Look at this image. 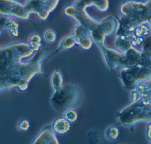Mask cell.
<instances>
[{"mask_svg":"<svg viewBox=\"0 0 151 144\" xmlns=\"http://www.w3.org/2000/svg\"><path fill=\"white\" fill-rule=\"evenodd\" d=\"M139 56H140L139 52L133 49L128 50L126 53V57L128 59L132 60H136L140 57Z\"/></svg>","mask_w":151,"mask_h":144,"instance_id":"cell-23","label":"cell"},{"mask_svg":"<svg viewBox=\"0 0 151 144\" xmlns=\"http://www.w3.org/2000/svg\"><path fill=\"white\" fill-rule=\"evenodd\" d=\"M116 20L114 16H107L99 23L98 28L100 31L106 36L113 34L115 31Z\"/></svg>","mask_w":151,"mask_h":144,"instance_id":"cell-12","label":"cell"},{"mask_svg":"<svg viewBox=\"0 0 151 144\" xmlns=\"http://www.w3.org/2000/svg\"><path fill=\"white\" fill-rule=\"evenodd\" d=\"M18 128L20 131L26 132L30 128L31 123L28 119H22L18 123Z\"/></svg>","mask_w":151,"mask_h":144,"instance_id":"cell-21","label":"cell"},{"mask_svg":"<svg viewBox=\"0 0 151 144\" xmlns=\"http://www.w3.org/2000/svg\"><path fill=\"white\" fill-rule=\"evenodd\" d=\"M63 114V117L70 123L76 122L78 118V113L74 108L68 109Z\"/></svg>","mask_w":151,"mask_h":144,"instance_id":"cell-19","label":"cell"},{"mask_svg":"<svg viewBox=\"0 0 151 144\" xmlns=\"http://www.w3.org/2000/svg\"><path fill=\"white\" fill-rule=\"evenodd\" d=\"M117 44L118 47L122 50H129L131 44V37L125 35H121L117 40Z\"/></svg>","mask_w":151,"mask_h":144,"instance_id":"cell-18","label":"cell"},{"mask_svg":"<svg viewBox=\"0 0 151 144\" xmlns=\"http://www.w3.org/2000/svg\"><path fill=\"white\" fill-rule=\"evenodd\" d=\"M64 13L66 16L73 19L79 24L83 25L91 31L94 30L99 22L90 16L86 9H78L73 5L67 6L64 9Z\"/></svg>","mask_w":151,"mask_h":144,"instance_id":"cell-6","label":"cell"},{"mask_svg":"<svg viewBox=\"0 0 151 144\" xmlns=\"http://www.w3.org/2000/svg\"><path fill=\"white\" fill-rule=\"evenodd\" d=\"M44 53L36 54L27 61L9 63L0 66V91L9 90L14 88L25 91L32 78L36 75L47 77L42 69Z\"/></svg>","mask_w":151,"mask_h":144,"instance_id":"cell-1","label":"cell"},{"mask_svg":"<svg viewBox=\"0 0 151 144\" xmlns=\"http://www.w3.org/2000/svg\"><path fill=\"white\" fill-rule=\"evenodd\" d=\"M118 133L117 129L114 127L111 128L110 129L109 128L107 132L108 137L111 139H115L118 136Z\"/></svg>","mask_w":151,"mask_h":144,"instance_id":"cell-24","label":"cell"},{"mask_svg":"<svg viewBox=\"0 0 151 144\" xmlns=\"http://www.w3.org/2000/svg\"><path fill=\"white\" fill-rule=\"evenodd\" d=\"M44 39L48 43H54L56 40V33L52 30L47 31L44 35Z\"/></svg>","mask_w":151,"mask_h":144,"instance_id":"cell-20","label":"cell"},{"mask_svg":"<svg viewBox=\"0 0 151 144\" xmlns=\"http://www.w3.org/2000/svg\"><path fill=\"white\" fill-rule=\"evenodd\" d=\"M73 6L78 9H86L89 7L94 6L101 12H105L108 9V0H76Z\"/></svg>","mask_w":151,"mask_h":144,"instance_id":"cell-10","label":"cell"},{"mask_svg":"<svg viewBox=\"0 0 151 144\" xmlns=\"http://www.w3.org/2000/svg\"><path fill=\"white\" fill-rule=\"evenodd\" d=\"M0 13L22 20H28L30 15L24 5L16 0H0Z\"/></svg>","mask_w":151,"mask_h":144,"instance_id":"cell-7","label":"cell"},{"mask_svg":"<svg viewBox=\"0 0 151 144\" xmlns=\"http://www.w3.org/2000/svg\"><path fill=\"white\" fill-rule=\"evenodd\" d=\"M138 63L142 66H147L151 65V56L148 54H144L139 57Z\"/></svg>","mask_w":151,"mask_h":144,"instance_id":"cell-22","label":"cell"},{"mask_svg":"<svg viewBox=\"0 0 151 144\" xmlns=\"http://www.w3.org/2000/svg\"><path fill=\"white\" fill-rule=\"evenodd\" d=\"M73 31L76 45L84 50H88L91 48L93 41L91 31L78 24L74 27Z\"/></svg>","mask_w":151,"mask_h":144,"instance_id":"cell-8","label":"cell"},{"mask_svg":"<svg viewBox=\"0 0 151 144\" xmlns=\"http://www.w3.org/2000/svg\"><path fill=\"white\" fill-rule=\"evenodd\" d=\"M139 28L142 33V35L147 36L149 35L150 31V28L147 26V24L146 23L141 24Z\"/></svg>","mask_w":151,"mask_h":144,"instance_id":"cell-26","label":"cell"},{"mask_svg":"<svg viewBox=\"0 0 151 144\" xmlns=\"http://www.w3.org/2000/svg\"><path fill=\"white\" fill-rule=\"evenodd\" d=\"M143 41V38L139 37L136 36L135 35H132L131 37V44L134 46L138 45L141 43Z\"/></svg>","mask_w":151,"mask_h":144,"instance_id":"cell-25","label":"cell"},{"mask_svg":"<svg viewBox=\"0 0 151 144\" xmlns=\"http://www.w3.org/2000/svg\"><path fill=\"white\" fill-rule=\"evenodd\" d=\"M75 45H76V43L74 41L73 35H70L67 36L62 39L58 48L44 60L43 62V64L46 63L52 57H54L55 55L60 52L71 49Z\"/></svg>","mask_w":151,"mask_h":144,"instance_id":"cell-13","label":"cell"},{"mask_svg":"<svg viewBox=\"0 0 151 144\" xmlns=\"http://www.w3.org/2000/svg\"><path fill=\"white\" fill-rule=\"evenodd\" d=\"M55 132L58 135H64L68 133L71 128V123L64 117L55 119L52 124Z\"/></svg>","mask_w":151,"mask_h":144,"instance_id":"cell-14","label":"cell"},{"mask_svg":"<svg viewBox=\"0 0 151 144\" xmlns=\"http://www.w3.org/2000/svg\"><path fill=\"white\" fill-rule=\"evenodd\" d=\"M119 10L122 16H128L137 25H141L151 19V0H147L145 2L125 1L121 4Z\"/></svg>","mask_w":151,"mask_h":144,"instance_id":"cell-3","label":"cell"},{"mask_svg":"<svg viewBox=\"0 0 151 144\" xmlns=\"http://www.w3.org/2000/svg\"><path fill=\"white\" fill-rule=\"evenodd\" d=\"M150 87H151V81H150Z\"/></svg>","mask_w":151,"mask_h":144,"instance_id":"cell-28","label":"cell"},{"mask_svg":"<svg viewBox=\"0 0 151 144\" xmlns=\"http://www.w3.org/2000/svg\"><path fill=\"white\" fill-rule=\"evenodd\" d=\"M60 0H28L24 6L30 14H35L42 20H46L55 9Z\"/></svg>","mask_w":151,"mask_h":144,"instance_id":"cell-5","label":"cell"},{"mask_svg":"<svg viewBox=\"0 0 151 144\" xmlns=\"http://www.w3.org/2000/svg\"><path fill=\"white\" fill-rule=\"evenodd\" d=\"M101 135L99 132L92 130L86 134V139L90 144H98L101 141Z\"/></svg>","mask_w":151,"mask_h":144,"instance_id":"cell-17","label":"cell"},{"mask_svg":"<svg viewBox=\"0 0 151 144\" xmlns=\"http://www.w3.org/2000/svg\"><path fill=\"white\" fill-rule=\"evenodd\" d=\"M34 52L29 44L26 43H17L1 47L0 66L21 62L24 59L32 56Z\"/></svg>","mask_w":151,"mask_h":144,"instance_id":"cell-4","label":"cell"},{"mask_svg":"<svg viewBox=\"0 0 151 144\" xmlns=\"http://www.w3.org/2000/svg\"><path fill=\"white\" fill-rule=\"evenodd\" d=\"M52 85L55 92H57L62 88L63 85V78L61 71L57 69L53 74L52 79Z\"/></svg>","mask_w":151,"mask_h":144,"instance_id":"cell-15","label":"cell"},{"mask_svg":"<svg viewBox=\"0 0 151 144\" xmlns=\"http://www.w3.org/2000/svg\"><path fill=\"white\" fill-rule=\"evenodd\" d=\"M83 97L81 88L75 83H68L61 89L54 92L50 102L56 111L63 113L68 109L78 107L82 102Z\"/></svg>","mask_w":151,"mask_h":144,"instance_id":"cell-2","label":"cell"},{"mask_svg":"<svg viewBox=\"0 0 151 144\" xmlns=\"http://www.w3.org/2000/svg\"><path fill=\"white\" fill-rule=\"evenodd\" d=\"M29 44L35 52L39 51L42 47L41 37L37 34L32 35L29 38Z\"/></svg>","mask_w":151,"mask_h":144,"instance_id":"cell-16","label":"cell"},{"mask_svg":"<svg viewBox=\"0 0 151 144\" xmlns=\"http://www.w3.org/2000/svg\"><path fill=\"white\" fill-rule=\"evenodd\" d=\"M32 144H59L60 141L52 124L44 126L31 142Z\"/></svg>","mask_w":151,"mask_h":144,"instance_id":"cell-9","label":"cell"},{"mask_svg":"<svg viewBox=\"0 0 151 144\" xmlns=\"http://www.w3.org/2000/svg\"><path fill=\"white\" fill-rule=\"evenodd\" d=\"M0 26L2 30L9 31L14 37L19 35V25L18 23L9 16H3L0 19Z\"/></svg>","mask_w":151,"mask_h":144,"instance_id":"cell-11","label":"cell"},{"mask_svg":"<svg viewBox=\"0 0 151 144\" xmlns=\"http://www.w3.org/2000/svg\"><path fill=\"white\" fill-rule=\"evenodd\" d=\"M125 79L129 82H133L135 80V76L132 73L127 72L124 74Z\"/></svg>","mask_w":151,"mask_h":144,"instance_id":"cell-27","label":"cell"}]
</instances>
